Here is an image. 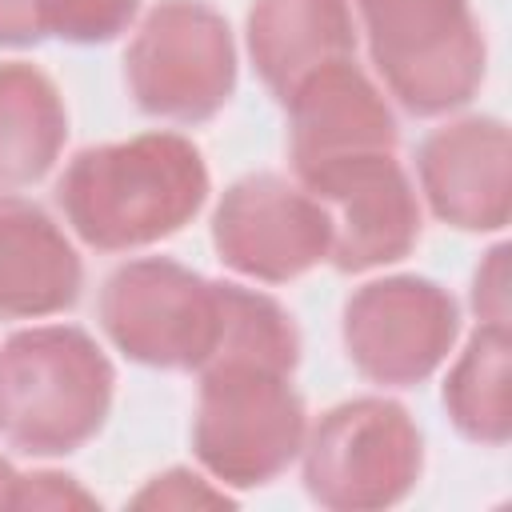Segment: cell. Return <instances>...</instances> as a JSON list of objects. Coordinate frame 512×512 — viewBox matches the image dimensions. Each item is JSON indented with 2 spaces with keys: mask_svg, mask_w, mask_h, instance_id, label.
<instances>
[{
  "mask_svg": "<svg viewBox=\"0 0 512 512\" xmlns=\"http://www.w3.org/2000/svg\"><path fill=\"white\" fill-rule=\"evenodd\" d=\"M508 168V124L496 116L452 120L428 132L416 152L420 192L428 208L460 232H500L508 224Z\"/></svg>",
  "mask_w": 512,
  "mask_h": 512,
  "instance_id": "7c38bea8",
  "label": "cell"
},
{
  "mask_svg": "<svg viewBox=\"0 0 512 512\" xmlns=\"http://www.w3.org/2000/svg\"><path fill=\"white\" fill-rule=\"evenodd\" d=\"M308 412L292 372L264 364H216L200 372L192 452L220 488H260L304 448Z\"/></svg>",
  "mask_w": 512,
  "mask_h": 512,
  "instance_id": "3957f363",
  "label": "cell"
},
{
  "mask_svg": "<svg viewBox=\"0 0 512 512\" xmlns=\"http://www.w3.org/2000/svg\"><path fill=\"white\" fill-rule=\"evenodd\" d=\"M472 308L480 324H508V248L496 244L472 276Z\"/></svg>",
  "mask_w": 512,
  "mask_h": 512,
  "instance_id": "ffe728a7",
  "label": "cell"
},
{
  "mask_svg": "<svg viewBox=\"0 0 512 512\" xmlns=\"http://www.w3.org/2000/svg\"><path fill=\"white\" fill-rule=\"evenodd\" d=\"M512 336L508 324H476L464 352L448 368L444 380V408L456 432L472 444L500 448L512 436Z\"/></svg>",
  "mask_w": 512,
  "mask_h": 512,
  "instance_id": "2e32d148",
  "label": "cell"
},
{
  "mask_svg": "<svg viewBox=\"0 0 512 512\" xmlns=\"http://www.w3.org/2000/svg\"><path fill=\"white\" fill-rule=\"evenodd\" d=\"M68 140V112L48 72L0 64V188H28L52 172Z\"/></svg>",
  "mask_w": 512,
  "mask_h": 512,
  "instance_id": "9a60e30c",
  "label": "cell"
},
{
  "mask_svg": "<svg viewBox=\"0 0 512 512\" xmlns=\"http://www.w3.org/2000/svg\"><path fill=\"white\" fill-rule=\"evenodd\" d=\"M100 500L84 492L64 472H20L16 484V508H96Z\"/></svg>",
  "mask_w": 512,
  "mask_h": 512,
  "instance_id": "d6986e66",
  "label": "cell"
},
{
  "mask_svg": "<svg viewBox=\"0 0 512 512\" xmlns=\"http://www.w3.org/2000/svg\"><path fill=\"white\" fill-rule=\"evenodd\" d=\"M100 328L128 360L164 372H200L224 320V280H208L168 256L120 264L100 288Z\"/></svg>",
  "mask_w": 512,
  "mask_h": 512,
  "instance_id": "5b68a950",
  "label": "cell"
},
{
  "mask_svg": "<svg viewBox=\"0 0 512 512\" xmlns=\"http://www.w3.org/2000/svg\"><path fill=\"white\" fill-rule=\"evenodd\" d=\"M284 108L288 156L300 184L332 164L396 152V116L356 56L312 72Z\"/></svg>",
  "mask_w": 512,
  "mask_h": 512,
  "instance_id": "8fae6325",
  "label": "cell"
},
{
  "mask_svg": "<svg viewBox=\"0 0 512 512\" xmlns=\"http://www.w3.org/2000/svg\"><path fill=\"white\" fill-rule=\"evenodd\" d=\"M248 56L264 88L284 104L312 72L356 56L348 0H252Z\"/></svg>",
  "mask_w": 512,
  "mask_h": 512,
  "instance_id": "5bb4252c",
  "label": "cell"
},
{
  "mask_svg": "<svg viewBox=\"0 0 512 512\" xmlns=\"http://www.w3.org/2000/svg\"><path fill=\"white\" fill-rule=\"evenodd\" d=\"M124 84L136 108L156 120H212L236 92L228 20L204 0L152 4L124 48Z\"/></svg>",
  "mask_w": 512,
  "mask_h": 512,
  "instance_id": "52a82bcc",
  "label": "cell"
},
{
  "mask_svg": "<svg viewBox=\"0 0 512 512\" xmlns=\"http://www.w3.org/2000/svg\"><path fill=\"white\" fill-rule=\"evenodd\" d=\"M208 200V164L180 132H140L80 148L56 180V204L96 252H136L176 236Z\"/></svg>",
  "mask_w": 512,
  "mask_h": 512,
  "instance_id": "6da1fadb",
  "label": "cell"
},
{
  "mask_svg": "<svg viewBox=\"0 0 512 512\" xmlns=\"http://www.w3.org/2000/svg\"><path fill=\"white\" fill-rule=\"evenodd\" d=\"M340 336L352 368L384 388L424 384L460 336L452 292L428 276H384L344 300Z\"/></svg>",
  "mask_w": 512,
  "mask_h": 512,
  "instance_id": "ba28073f",
  "label": "cell"
},
{
  "mask_svg": "<svg viewBox=\"0 0 512 512\" xmlns=\"http://www.w3.org/2000/svg\"><path fill=\"white\" fill-rule=\"evenodd\" d=\"M16 484H20V472L0 460V508H16Z\"/></svg>",
  "mask_w": 512,
  "mask_h": 512,
  "instance_id": "44dd1931",
  "label": "cell"
},
{
  "mask_svg": "<svg viewBox=\"0 0 512 512\" xmlns=\"http://www.w3.org/2000/svg\"><path fill=\"white\" fill-rule=\"evenodd\" d=\"M368 56L412 116L464 108L484 84V32L468 0H356Z\"/></svg>",
  "mask_w": 512,
  "mask_h": 512,
  "instance_id": "277c9868",
  "label": "cell"
},
{
  "mask_svg": "<svg viewBox=\"0 0 512 512\" xmlns=\"http://www.w3.org/2000/svg\"><path fill=\"white\" fill-rule=\"evenodd\" d=\"M196 504H232V496L228 488H216L192 468H168L132 496V508H196Z\"/></svg>",
  "mask_w": 512,
  "mask_h": 512,
  "instance_id": "ac0fdd59",
  "label": "cell"
},
{
  "mask_svg": "<svg viewBox=\"0 0 512 512\" xmlns=\"http://www.w3.org/2000/svg\"><path fill=\"white\" fill-rule=\"evenodd\" d=\"M116 368L76 324H40L0 344V436L28 456H68L108 420Z\"/></svg>",
  "mask_w": 512,
  "mask_h": 512,
  "instance_id": "7a4b0ae2",
  "label": "cell"
},
{
  "mask_svg": "<svg viewBox=\"0 0 512 512\" xmlns=\"http://www.w3.org/2000/svg\"><path fill=\"white\" fill-rule=\"evenodd\" d=\"M304 488L320 508L372 512L400 504L424 468V440L404 404L356 396L328 408L304 436Z\"/></svg>",
  "mask_w": 512,
  "mask_h": 512,
  "instance_id": "8992f818",
  "label": "cell"
},
{
  "mask_svg": "<svg viewBox=\"0 0 512 512\" xmlns=\"http://www.w3.org/2000/svg\"><path fill=\"white\" fill-rule=\"evenodd\" d=\"M136 12L140 0H0V44H108L128 32Z\"/></svg>",
  "mask_w": 512,
  "mask_h": 512,
  "instance_id": "e0dca14e",
  "label": "cell"
},
{
  "mask_svg": "<svg viewBox=\"0 0 512 512\" xmlns=\"http://www.w3.org/2000/svg\"><path fill=\"white\" fill-rule=\"evenodd\" d=\"M324 204L276 172H252L224 188L212 212V248L224 268L260 284H288L328 260Z\"/></svg>",
  "mask_w": 512,
  "mask_h": 512,
  "instance_id": "9c48e42d",
  "label": "cell"
},
{
  "mask_svg": "<svg viewBox=\"0 0 512 512\" xmlns=\"http://www.w3.org/2000/svg\"><path fill=\"white\" fill-rule=\"evenodd\" d=\"M84 264L64 228L32 200L0 192V316L40 320L80 300Z\"/></svg>",
  "mask_w": 512,
  "mask_h": 512,
  "instance_id": "4fadbf2b",
  "label": "cell"
},
{
  "mask_svg": "<svg viewBox=\"0 0 512 512\" xmlns=\"http://www.w3.org/2000/svg\"><path fill=\"white\" fill-rule=\"evenodd\" d=\"M332 224L328 260L336 272H372L404 260L420 240V200L396 152L360 156L308 176Z\"/></svg>",
  "mask_w": 512,
  "mask_h": 512,
  "instance_id": "30bf717a",
  "label": "cell"
}]
</instances>
